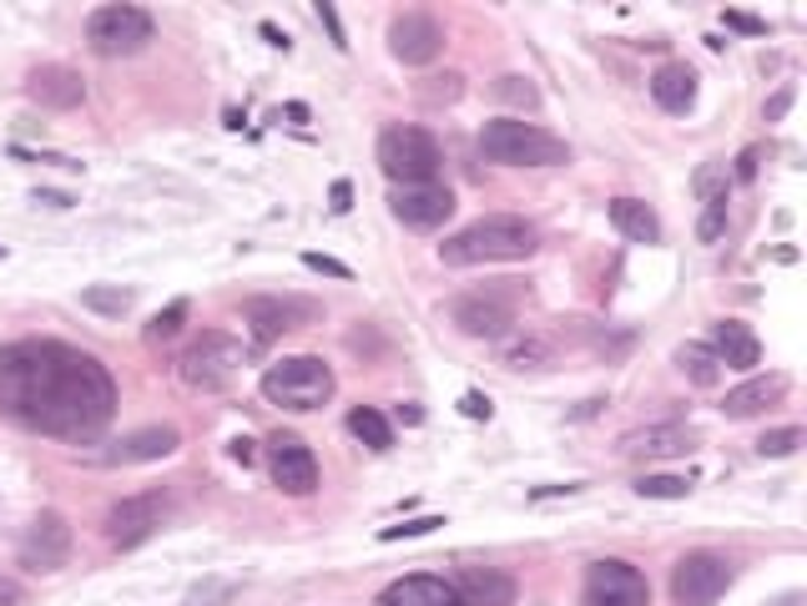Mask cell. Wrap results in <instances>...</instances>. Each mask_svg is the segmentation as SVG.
Masks as SVG:
<instances>
[{
	"label": "cell",
	"instance_id": "1f68e13d",
	"mask_svg": "<svg viewBox=\"0 0 807 606\" xmlns=\"http://www.w3.org/2000/svg\"><path fill=\"white\" fill-rule=\"evenodd\" d=\"M415 97L429 101V107H455V101L465 97V77H459V71H445V77H425V81H415Z\"/></svg>",
	"mask_w": 807,
	"mask_h": 606
},
{
	"label": "cell",
	"instance_id": "7a4b0ae2",
	"mask_svg": "<svg viewBox=\"0 0 807 606\" xmlns=\"http://www.w3.org/2000/svg\"><path fill=\"white\" fill-rule=\"evenodd\" d=\"M540 248L535 222L515 218V212H490V218L465 222L439 242V264L445 268H480V264H525Z\"/></svg>",
	"mask_w": 807,
	"mask_h": 606
},
{
	"label": "cell",
	"instance_id": "7bdbcfd3",
	"mask_svg": "<svg viewBox=\"0 0 807 606\" xmlns=\"http://www.w3.org/2000/svg\"><path fill=\"white\" fill-rule=\"evenodd\" d=\"M793 97H797L793 87H777L773 97H767V121H783V117H787V107H793Z\"/></svg>",
	"mask_w": 807,
	"mask_h": 606
},
{
	"label": "cell",
	"instance_id": "f907efd6",
	"mask_svg": "<svg viewBox=\"0 0 807 606\" xmlns=\"http://www.w3.org/2000/svg\"><path fill=\"white\" fill-rule=\"evenodd\" d=\"M0 602H6V606H16V602H21V592H16V582H0Z\"/></svg>",
	"mask_w": 807,
	"mask_h": 606
},
{
	"label": "cell",
	"instance_id": "d4e9b609",
	"mask_svg": "<svg viewBox=\"0 0 807 606\" xmlns=\"http://www.w3.org/2000/svg\"><path fill=\"white\" fill-rule=\"evenodd\" d=\"M651 97L661 111L687 117V111L697 107V71H691L687 61H661V67L651 71Z\"/></svg>",
	"mask_w": 807,
	"mask_h": 606
},
{
	"label": "cell",
	"instance_id": "ffe728a7",
	"mask_svg": "<svg viewBox=\"0 0 807 606\" xmlns=\"http://www.w3.org/2000/svg\"><path fill=\"white\" fill-rule=\"evenodd\" d=\"M26 97H31L36 107H46V111H71V107L87 101V81H81V71L51 61V67L26 71Z\"/></svg>",
	"mask_w": 807,
	"mask_h": 606
},
{
	"label": "cell",
	"instance_id": "d6a6232c",
	"mask_svg": "<svg viewBox=\"0 0 807 606\" xmlns=\"http://www.w3.org/2000/svg\"><path fill=\"white\" fill-rule=\"evenodd\" d=\"M636 496L641 500H687L691 480L687 475H641V480H636Z\"/></svg>",
	"mask_w": 807,
	"mask_h": 606
},
{
	"label": "cell",
	"instance_id": "7402d4cb",
	"mask_svg": "<svg viewBox=\"0 0 807 606\" xmlns=\"http://www.w3.org/2000/svg\"><path fill=\"white\" fill-rule=\"evenodd\" d=\"M379 606H465L455 596V582L435 572H409L379 592Z\"/></svg>",
	"mask_w": 807,
	"mask_h": 606
},
{
	"label": "cell",
	"instance_id": "4fadbf2b",
	"mask_svg": "<svg viewBox=\"0 0 807 606\" xmlns=\"http://www.w3.org/2000/svg\"><path fill=\"white\" fill-rule=\"evenodd\" d=\"M71 546H77V530L61 510H41V516L26 526L21 536V572L31 576H51L71 562Z\"/></svg>",
	"mask_w": 807,
	"mask_h": 606
},
{
	"label": "cell",
	"instance_id": "f546056e",
	"mask_svg": "<svg viewBox=\"0 0 807 606\" xmlns=\"http://www.w3.org/2000/svg\"><path fill=\"white\" fill-rule=\"evenodd\" d=\"M81 309L101 314V319H121V314H131V288H121V284H91V288H81Z\"/></svg>",
	"mask_w": 807,
	"mask_h": 606
},
{
	"label": "cell",
	"instance_id": "8992f818",
	"mask_svg": "<svg viewBox=\"0 0 807 606\" xmlns=\"http://www.w3.org/2000/svg\"><path fill=\"white\" fill-rule=\"evenodd\" d=\"M480 152H485V162H500V167H560V162H570L566 137L546 132V127H535V121H515V117L485 121Z\"/></svg>",
	"mask_w": 807,
	"mask_h": 606
},
{
	"label": "cell",
	"instance_id": "ee69618b",
	"mask_svg": "<svg viewBox=\"0 0 807 606\" xmlns=\"http://www.w3.org/2000/svg\"><path fill=\"white\" fill-rule=\"evenodd\" d=\"M328 208H333V212H349L353 208V182H343V177H339V182H333V192H328Z\"/></svg>",
	"mask_w": 807,
	"mask_h": 606
},
{
	"label": "cell",
	"instance_id": "3957f363",
	"mask_svg": "<svg viewBox=\"0 0 807 606\" xmlns=\"http://www.w3.org/2000/svg\"><path fill=\"white\" fill-rule=\"evenodd\" d=\"M530 288L525 278H495V284H480V288H465V294L449 304V324H455L465 339H485V344H500L505 334L520 324V309Z\"/></svg>",
	"mask_w": 807,
	"mask_h": 606
},
{
	"label": "cell",
	"instance_id": "5bb4252c",
	"mask_svg": "<svg viewBox=\"0 0 807 606\" xmlns=\"http://www.w3.org/2000/svg\"><path fill=\"white\" fill-rule=\"evenodd\" d=\"M268 475H273V485L283 490V496L303 500L318 490V455L313 445L303 440V435L293 430H278L268 435Z\"/></svg>",
	"mask_w": 807,
	"mask_h": 606
},
{
	"label": "cell",
	"instance_id": "60d3db41",
	"mask_svg": "<svg viewBox=\"0 0 807 606\" xmlns=\"http://www.w3.org/2000/svg\"><path fill=\"white\" fill-rule=\"evenodd\" d=\"M459 415H465V419H490L495 415L490 395H480V389H465V395H459Z\"/></svg>",
	"mask_w": 807,
	"mask_h": 606
},
{
	"label": "cell",
	"instance_id": "681fc988",
	"mask_svg": "<svg viewBox=\"0 0 807 606\" xmlns=\"http://www.w3.org/2000/svg\"><path fill=\"white\" fill-rule=\"evenodd\" d=\"M36 202H46V208H71V198H66V192H36Z\"/></svg>",
	"mask_w": 807,
	"mask_h": 606
},
{
	"label": "cell",
	"instance_id": "bcb514c9",
	"mask_svg": "<svg viewBox=\"0 0 807 606\" xmlns=\"http://www.w3.org/2000/svg\"><path fill=\"white\" fill-rule=\"evenodd\" d=\"M228 455H232L238 465H252V460H258V445L242 440V435H238V440H228Z\"/></svg>",
	"mask_w": 807,
	"mask_h": 606
},
{
	"label": "cell",
	"instance_id": "2e32d148",
	"mask_svg": "<svg viewBox=\"0 0 807 606\" xmlns=\"http://www.w3.org/2000/svg\"><path fill=\"white\" fill-rule=\"evenodd\" d=\"M455 192L445 188V182H425V188H393L389 192V212L393 222H404V228L415 232H435L445 228L449 218H455Z\"/></svg>",
	"mask_w": 807,
	"mask_h": 606
},
{
	"label": "cell",
	"instance_id": "ac0fdd59",
	"mask_svg": "<svg viewBox=\"0 0 807 606\" xmlns=\"http://www.w3.org/2000/svg\"><path fill=\"white\" fill-rule=\"evenodd\" d=\"M500 364L510 375H546L560 364V334L550 329H510L500 339Z\"/></svg>",
	"mask_w": 807,
	"mask_h": 606
},
{
	"label": "cell",
	"instance_id": "603a6c76",
	"mask_svg": "<svg viewBox=\"0 0 807 606\" xmlns=\"http://www.w3.org/2000/svg\"><path fill=\"white\" fill-rule=\"evenodd\" d=\"M711 354L721 359V369L753 375L757 364H763V339H757L743 319H721V324H711Z\"/></svg>",
	"mask_w": 807,
	"mask_h": 606
},
{
	"label": "cell",
	"instance_id": "484cf974",
	"mask_svg": "<svg viewBox=\"0 0 807 606\" xmlns=\"http://www.w3.org/2000/svg\"><path fill=\"white\" fill-rule=\"evenodd\" d=\"M611 222H616V232L631 242H661V218H656V208L641 198H616Z\"/></svg>",
	"mask_w": 807,
	"mask_h": 606
},
{
	"label": "cell",
	"instance_id": "7dc6e473",
	"mask_svg": "<svg viewBox=\"0 0 807 606\" xmlns=\"http://www.w3.org/2000/svg\"><path fill=\"white\" fill-rule=\"evenodd\" d=\"M757 162H763V152H757V147H747V152L737 157V177H743V182H753V177H757Z\"/></svg>",
	"mask_w": 807,
	"mask_h": 606
},
{
	"label": "cell",
	"instance_id": "74e56055",
	"mask_svg": "<svg viewBox=\"0 0 807 606\" xmlns=\"http://www.w3.org/2000/svg\"><path fill=\"white\" fill-rule=\"evenodd\" d=\"M435 526H445V516H415V520H404V526H383L379 540L389 546V540H409V536H429Z\"/></svg>",
	"mask_w": 807,
	"mask_h": 606
},
{
	"label": "cell",
	"instance_id": "b9f144b4",
	"mask_svg": "<svg viewBox=\"0 0 807 606\" xmlns=\"http://www.w3.org/2000/svg\"><path fill=\"white\" fill-rule=\"evenodd\" d=\"M303 264L313 268V274H328V278H349V264H339V258H328V254H303Z\"/></svg>",
	"mask_w": 807,
	"mask_h": 606
},
{
	"label": "cell",
	"instance_id": "5b68a950",
	"mask_svg": "<svg viewBox=\"0 0 807 606\" xmlns=\"http://www.w3.org/2000/svg\"><path fill=\"white\" fill-rule=\"evenodd\" d=\"M262 399L278 409H293V415H308V409H323L339 389L333 379V364H323L318 354H288V359L268 364L262 369Z\"/></svg>",
	"mask_w": 807,
	"mask_h": 606
},
{
	"label": "cell",
	"instance_id": "836d02e7",
	"mask_svg": "<svg viewBox=\"0 0 807 606\" xmlns=\"http://www.w3.org/2000/svg\"><path fill=\"white\" fill-rule=\"evenodd\" d=\"M232 596H238V582H228V576H208V582H197L192 592H187L182 606H228Z\"/></svg>",
	"mask_w": 807,
	"mask_h": 606
},
{
	"label": "cell",
	"instance_id": "c3c4849f",
	"mask_svg": "<svg viewBox=\"0 0 807 606\" xmlns=\"http://www.w3.org/2000/svg\"><path fill=\"white\" fill-rule=\"evenodd\" d=\"M258 31H262V41H268V46H278V51H288V36H283V31H278V26H273V21H262V26H258Z\"/></svg>",
	"mask_w": 807,
	"mask_h": 606
},
{
	"label": "cell",
	"instance_id": "30bf717a",
	"mask_svg": "<svg viewBox=\"0 0 807 606\" xmlns=\"http://www.w3.org/2000/svg\"><path fill=\"white\" fill-rule=\"evenodd\" d=\"M323 319V304L318 298H298V294H268V298H248L242 304V324H248L252 344H273L293 329H308V324Z\"/></svg>",
	"mask_w": 807,
	"mask_h": 606
},
{
	"label": "cell",
	"instance_id": "e575fe53",
	"mask_svg": "<svg viewBox=\"0 0 807 606\" xmlns=\"http://www.w3.org/2000/svg\"><path fill=\"white\" fill-rule=\"evenodd\" d=\"M803 440L807 435L797 430V425H787V430H767L763 440H757V455H763V460H783V455H793Z\"/></svg>",
	"mask_w": 807,
	"mask_h": 606
},
{
	"label": "cell",
	"instance_id": "cb8c5ba5",
	"mask_svg": "<svg viewBox=\"0 0 807 606\" xmlns=\"http://www.w3.org/2000/svg\"><path fill=\"white\" fill-rule=\"evenodd\" d=\"M787 399V375H753L747 385L727 389V399H721V415L727 419H753V415H767V409H777Z\"/></svg>",
	"mask_w": 807,
	"mask_h": 606
},
{
	"label": "cell",
	"instance_id": "4dcf8cb0",
	"mask_svg": "<svg viewBox=\"0 0 807 606\" xmlns=\"http://www.w3.org/2000/svg\"><path fill=\"white\" fill-rule=\"evenodd\" d=\"M495 101H505V107L515 111H540V87H535L530 77H520V71H505V77H495Z\"/></svg>",
	"mask_w": 807,
	"mask_h": 606
},
{
	"label": "cell",
	"instance_id": "8d00e7d4",
	"mask_svg": "<svg viewBox=\"0 0 807 606\" xmlns=\"http://www.w3.org/2000/svg\"><path fill=\"white\" fill-rule=\"evenodd\" d=\"M721 232H727V198H721V202H701L697 238H701V242H717Z\"/></svg>",
	"mask_w": 807,
	"mask_h": 606
},
{
	"label": "cell",
	"instance_id": "9c48e42d",
	"mask_svg": "<svg viewBox=\"0 0 807 606\" xmlns=\"http://www.w3.org/2000/svg\"><path fill=\"white\" fill-rule=\"evenodd\" d=\"M167 516H172V496H167L162 485H152V490H137V496H121L117 506L107 510V540L117 546V552H131V546H142V540H152L157 530L167 526Z\"/></svg>",
	"mask_w": 807,
	"mask_h": 606
},
{
	"label": "cell",
	"instance_id": "f35d334b",
	"mask_svg": "<svg viewBox=\"0 0 807 606\" xmlns=\"http://www.w3.org/2000/svg\"><path fill=\"white\" fill-rule=\"evenodd\" d=\"M313 16H318V26H323V31L333 36V46H339V51H349V36H343V21H339V11H333L328 0H318Z\"/></svg>",
	"mask_w": 807,
	"mask_h": 606
},
{
	"label": "cell",
	"instance_id": "f6af8a7d",
	"mask_svg": "<svg viewBox=\"0 0 807 606\" xmlns=\"http://www.w3.org/2000/svg\"><path fill=\"white\" fill-rule=\"evenodd\" d=\"M393 419L415 430V425H425V405H415V399H404V405H393Z\"/></svg>",
	"mask_w": 807,
	"mask_h": 606
},
{
	"label": "cell",
	"instance_id": "6da1fadb",
	"mask_svg": "<svg viewBox=\"0 0 807 606\" xmlns=\"http://www.w3.org/2000/svg\"><path fill=\"white\" fill-rule=\"evenodd\" d=\"M0 419L66 445H91L117 419L107 364L61 339L0 344Z\"/></svg>",
	"mask_w": 807,
	"mask_h": 606
},
{
	"label": "cell",
	"instance_id": "f1b7e54d",
	"mask_svg": "<svg viewBox=\"0 0 807 606\" xmlns=\"http://www.w3.org/2000/svg\"><path fill=\"white\" fill-rule=\"evenodd\" d=\"M187 319H192V304H187V298H172L162 314H152V324L142 329V339L152 344V349H167L172 339H182Z\"/></svg>",
	"mask_w": 807,
	"mask_h": 606
},
{
	"label": "cell",
	"instance_id": "d590c367",
	"mask_svg": "<svg viewBox=\"0 0 807 606\" xmlns=\"http://www.w3.org/2000/svg\"><path fill=\"white\" fill-rule=\"evenodd\" d=\"M691 182H697V198H701V202H721V198L731 192L727 167H701V172L691 177Z\"/></svg>",
	"mask_w": 807,
	"mask_h": 606
},
{
	"label": "cell",
	"instance_id": "7c38bea8",
	"mask_svg": "<svg viewBox=\"0 0 807 606\" xmlns=\"http://www.w3.org/2000/svg\"><path fill=\"white\" fill-rule=\"evenodd\" d=\"M731 586V562L721 552H687L671 566V602L677 606H717Z\"/></svg>",
	"mask_w": 807,
	"mask_h": 606
},
{
	"label": "cell",
	"instance_id": "83f0119b",
	"mask_svg": "<svg viewBox=\"0 0 807 606\" xmlns=\"http://www.w3.org/2000/svg\"><path fill=\"white\" fill-rule=\"evenodd\" d=\"M349 435L359 445H369L373 455H383L393 445V425L379 415V409H369V405H359V409H349Z\"/></svg>",
	"mask_w": 807,
	"mask_h": 606
},
{
	"label": "cell",
	"instance_id": "8fae6325",
	"mask_svg": "<svg viewBox=\"0 0 807 606\" xmlns=\"http://www.w3.org/2000/svg\"><path fill=\"white\" fill-rule=\"evenodd\" d=\"M580 606H651V582L641 566L606 556L580 582Z\"/></svg>",
	"mask_w": 807,
	"mask_h": 606
},
{
	"label": "cell",
	"instance_id": "d6986e66",
	"mask_svg": "<svg viewBox=\"0 0 807 606\" xmlns=\"http://www.w3.org/2000/svg\"><path fill=\"white\" fill-rule=\"evenodd\" d=\"M616 450H621L626 460H677V455L697 450V430H691V425H646V430L621 435Z\"/></svg>",
	"mask_w": 807,
	"mask_h": 606
},
{
	"label": "cell",
	"instance_id": "e0dca14e",
	"mask_svg": "<svg viewBox=\"0 0 807 606\" xmlns=\"http://www.w3.org/2000/svg\"><path fill=\"white\" fill-rule=\"evenodd\" d=\"M177 445H182L177 425H147V430H131L127 440H117V445H107V450H97L91 460L107 465V470H127V465L167 460V455H177Z\"/></svg>",
	"mask_w": 807,
	"mask_h": 606
},
{
	"label": "cell",
	"instance_id": "52a82bcc",
	"mask_svg": "<svg viewBox=\"0 0 807 606\" xmlns=\"http://www.w3.org/2000/svg\"><path fill=\"white\" fill-rule=\"evenodd\" d=\"M242 364H248V349H242V339H232L228 329H202L182 349V359H177V375H182L187 389L218 395V389H228L232 379L242 375Z\"/></svg>",
	"mask_w": 807,
	"mask_h": 606
},
{
	"label": "cell",
	"instance_id": "ab89813d",
	"mask_svg": "<svg viewBox=\"0 0 807 606\" xmlns=\"http://www.w3.org/2000/svg\"><path fill=\"white\" fill-rule=\"evenodd\" d=\"M721 21H727V31H743V36H767V21L753 11H721Z\"/></svg>",
	"mask_w": 807,
	"mask_h": 606
},
{
	"label": "cell",
	"instance_id": "ba28073f",
	"mask_svg": "<svg viewBox=\"0 0 807 606\" xmlns=\"http://www.w3.org/2000/svg\"><path fill=\"white\" fill-rule=\"evenodd\" d=\"M152 36H157L152 11L131 6V0H111V6H97V11L87 16V46H91V56H101V61H121V56L147 51Z\"/></svg>",
	"mask_w": 807,
	"mask_h": 606
},
{
	"label": "cell",
	"instance_id": "44dd1931",
	"mask_svg": "<svg viewBox=\"0 0 807 606\" xmlns=\"http://www.w3.org/2000/svg\"><path fill=\"white\" fill-rule=\"evenodd\" d=\"M449 582H455V596L465 606H515V596H520V586L505 566H459Z\"/></svg>",
	"mask_w": 807,
	"mask_h": 606
},
{
	"label": "cell",
	"instance_id": "9a60e30c",
	"mask_svg": "<svg viewBox=\"0 0 807 606\" xmlns=\"http://www.w3.org/2000/svg\"><path fill=\"white\" fill-rule=\"evenodd\" d=\"M389 56L404 67H429L445 56V26L425 11H399L389 21Z\"/></svg>",
	"mask_w": 807,
	"mask_h": 606
},
{
	"label": "cell",
	"instance_id": "4316f807",
	"mask_svg": "<svg viewBox=\"0 0 807 606\" xmlns=\"http://www.w3.org/2000/svg\"><path fill=\"white\" fill-rule=\"evenodd\" d=\"M677 369H681V375H687L697 389L721 385V375H727V369H721V359L711 354V344H681V349H677Z\"/></svg>",
	"mask_w": 807,
	"mask_h": 606
},
{
	"label": "cell",
	"instance_id": "277c9868",
	"mask_svg": "<svg viewBox=\"0 0 807 606\" xmlns=\"http://www.w3.org/2000/svg\"><path fill=\"white\" fill-rule=\"evenodd\" d=\"M373 157H379V172L389 177L393 188H425V182H439V172H445V147H439V137L415 127V121L383 127Z\"/></svg>",
	"mask_w": 807,
	"mask_h": 606
}]
</instances>
